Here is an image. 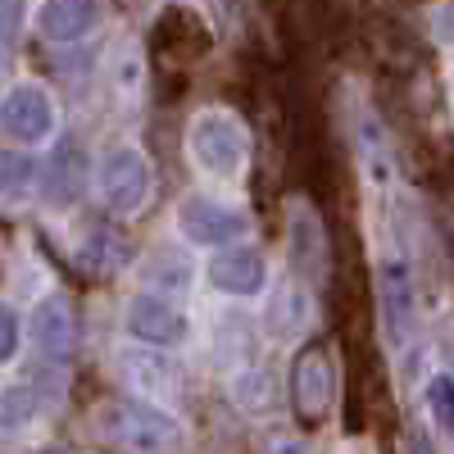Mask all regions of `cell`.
Here are the masks:
<instances>
[{
	"mask_svg": "<svg viewBox=\"0 0 454 454\" xmlns=\"http://www.w3.org/2000/svg\"><path fill=\"white\" fill-rule=\"evenodd\" d=\"M96 432L128 454H173L182 445V427L164 409L145 400H109L96 409Z\"/></svg>",
	"mask_w": 454,
	"mask_h": 454,
	"instance_id": "1",
	"label": "cell"
},
{
	"mask_svg": "<svg viewBox=\"0 0 454 454\" xmlns=\"http://www.w3.org/2000/svg\"><path fill=\"white\" fill-rule=\"evenodd\" d=\"M186 145H192V160H196L205 173H214V177H241V168H246V160H250L246 128H241L237 114H227V109H205V114H196Z\"/></svg>",
	"mask_w": 454,
	"mask_h": 454,
	"instance_id": "2",
	"label": "cell"
},
{
	"mask_svg": "<svg viewBox=\"0 0 454 454\" xmlns=\"http://www.w3.org/2000/svg\"><path fill=\"white\" fill-rule=\"evenodd\" d=\"M96 196L109 214H141L155 196V173H150V160L132 145H119L109 150L96 168Z\"/></svg>",
	"mask_w": 454,
	"mask_h": 454,
	"instance_id": "3",
	"label": "cell"
},
{
	"mask_svg": "<svg viewBox=\"0 0 454 454\" xmlns=\"http://www.w3.org/2000/svg\"><path fill=\"white\" fill-rule=\"evenodd\" d=\"M332 395H336V372H332L327 346H305L291 368V400H295L300 423H309V427L323 423L332 409Z\"/></svg>",
	"mask_w": 454,
	"mask_h": 454,
	"instance_id": "4",
	"label": "cell"
},
{
	"mask_svg": "<svg viewBox=\"0 0 454 454\" xmlns=\"http://www.w3.org/2000/svg\"><path fill=\"white\" fill-rule=\"evenodd\" d=\"M177 227L186 241L196 246H227L250 232V214L232 209V205H218L209 196H186L177 205Z\"/></svg>",
	"mask_w": 454,
	"mask_h": 454,
	"instance_id": "5",
	"label": "cell"
},
{
	"mask_svg": "<svg viewBox=\"0 0 454 454\" xmlns=\"http://www.w3.org/2000/svg\"><path fill=\"white\" fill-rule=\"evenodd\" d=\"M0 123H5V137L19 145H36L55 132V100L46 87L23 82L5 96V109H0Z\"/></svg>",
	"mask_w": 454,
	"mask_h": 454,
	"instance_id": "6",
	"label": "cell"
},
{
	"mask_svg": "<svg viewBox=\"0 0 454 454\" xmlns=\"http://www.w3.org/2000/svg\"><path fill=\"white\" fill-rule=\"evenodd\" d=\"M150 51L168 64H192L209 51V27L192 14V10H164L150 27Z\"/></svg>",
	"mask_w": 454,
	"mask_h": 454,
	"instance_id": "7",
	"label": "cell"
},
{
	"mask_svg": "<svg viewBox=\"0 0 454 454\" xmlns=\"http://www.w3.org/2000/svg\"><path fill=\"white\" fill-rule=\"evenodd\" d=\"M137 259V241L123 232V227H109V223H91L82 241H78V263L91 278H114L123 273L128 263Z\"/></svg>",
	"mask_w": 454,
	"mask_h": 454,
	"instance_id": "8",
	"label": "cell"
},
{
	"mask_svg": "<svg viewBox=\"0 0 454 454\" xmlns=\"http://www.w3.org/2000/svg\"><path fill=\"white\" fill-rule=\"evenodd\" d=\"M128 332L137 340H145V346H155V350L177 346V340H186V314L160 295H137L128 305Z\"/></svg>",
	"mask_w": 454,
	"mask_h": 454,
	"instance_id": "9",
	"label": "cell"
},
{
	"mask_svg": "<svg viewBox=\"0 0 454 454\" xmlns=\"http://www.w3.org/2000/svg\"><path fill=\"white\" fill-rule=\"evenodd\" d=\"M32 336H36V350H42L46 359H55V364H64L73 350H78V323H73L68 295L55 291L32 309Z\"/></svg>",
	"mask_w": 454,
	"mask_h": 454,
	"instance_id": "10",
	"label": "cell"
},
{
	"mask_svg": "<svg viewBox=\"0 0 454 454\" xmlns=\"http://www.w3.org/2000/svg\"><path fill=\"white\" fill-rule=\"evenodd\" d=\"M377 300H382V323L391 332V340H409L413 332V282H409V269L400 259H387L382 273H377Z\"/></svg>",
	"mask_w": 454,
	"mask_h": 454,
	"instance_id": "11",
	"label": "cell"
},
{
	"mask_svg": "<svg viewBox=\"0 0 454 454\" xmlns=\"http://www.w3.org/2000/svg\"><path fill=\"white\" fill-rule=\"evenodd\" d=\"M209 282L227 295H254V291H263V282H269V263H263V254L250 250V246L223 250L209 263Z\"/></svg>",
	"mask_w": 454,
	"mask_h": 454,
	"instance_id": "12",
	"label": "cell"
},
{
	"mask_svg": "<svg viewBox=\"0 0 454 454\" xmlns=\"http://www.w3.org/2000/svg\"><path fill=\"white\" fill-rule=\"evenodd\" d=\"M96 23L100 0H42V10H36V27L51 42H82Z\"/></svg>",
	"mask_w": 454,
	"mask_h": 454,
	"instance_id": "13",
	"label": "cell"
},
{
	"mask_svg": "<svg viewBox=\"0 0 454 454\" xmlns=\"http://www.w3.org/2000/svg\"><path fill=\"white\" fill-rule=\"evenodd\" d=\"M291 263H295V273H305L309 282H318L327 273V237H323V223L309 209L291 214Z\"/></svg>",
	"mask_w": 454,
	"mask_h": 454,
	"instance_id": "14",
	"label": "cell"
},
{
	"mask_svg": "<svg viewBox=\"0 0 454 454\" xmlns=\"http://www.w3.org/2000/svg\"><path fill=\"white\" fill-rule=\"evenodd\" d=\"M119 372H123V382H132V387L145 391V395H160V391H168V382H173V368H168L155 350H145V346L123 350Z\"/></svg>",
	"mask_w": 454,
	"mask_h": 454,
	"instance_id": "15",
	"label": "cell"
},
{
	"mask_svg": "<svg viewBox=\"0 0 454 454\" xmlns=\"http://www.w3.org/2000/svg\"><path fill=\"white\" fill-rule=\"evenodd\" d=\"M51 200L55 205H68L82 196V182H87V155L82 145H59V155L51 160Z\"/></svg>",
	"mask_w": 454,
	"mask_h": 454,
	"instance_id": "16",
	"label": "cell"
},
{
	"mask_svg": "<svg viewBox=\"0 0 454 454\" xmlns=\"http://www.w3.org/2000/svg\"><path fill=\"white\" fill-rule=\"evenodd\" d=\"M232 400H237V409H246V413H269V409H278L282 391H278V382H273L269 368H241V372L232 377Z\"/></svg>",
	"mask_w": 454,
	"mask_h": 454,
	"instance_id": "17",
	"label": "cell"
},
{
	"mask_svg": "<svg viewBox=\"0 0 454 454\" xmlns=\"http://www.w3.org/2000/svg\"><path fill=\"white\" fill-rule=\"evenodd\" d=\"M309 318V295L300 286H282L273 295V309H269V332L273 336H295Z\"/></svg>",
	"mask_w": 454,
	"mask_h": 454,
	"instance_id": "18",
	"label": "cell"
},
{
	"mask_svg": "<svg viewBox=\"0 0 454 454\" xmlns=\"http://www.w3.org/2000/svg\"><path fill=\"white\" fill-rule=\"evenodd\" d=\"M150 286H168V291H186V282H192V269H186V259L173 254V250H160L145 259V273H141Z\"/></svg>",
	"mask_w": 454,
	"mask_h": 454,
	"instance_id": "19",
	"label": "cell"
},
{
	"mask_svg": "<svg viewBox=\"0 0 454 454\" xmlns=\"http://www.w3.org/2000/svg\"><path fill=\"white\" fill-rule=\"evenodd\" d=\"M0 186H5L10 205H23L27 186L36 192V164H27L23 155H5V160H0Z\"/></svg>",
	"mask_w": 454,
	"mask_h": 454,
	"instance_id": "20",
	"label": "cell"
},
{
	"mask_svg": "<svg viewBox=\"0 0 454 454\" xmlns=\"http://www.w3.org/2000/svg\"><path fill=\"white\" fill-rule=\"evenodd\" d=\"M427 413L445 436H454V377H432L427 382Z\"/></svg>",
	"mask_w": 454,
	"mask_h": 454,
	"instance_id": "21",
	"label": "cell"
},
{
	"mask_svg": "<svg viewBox=\"0 0 454 454\" xmlns=\"http://www.w3.org/2000/svg\"><path fill=\"white\" fill-rule=\"evenodd\" d=\"M27 409H32V400H27V391H23V387L5 391V427H10V432L27 423Z\"/></svg>",
	"mask_w": 454,
	"mask_h": 454,
	"instance_id": "22",
	"label": "cell"
},
{
	"mask_svg": "<svg viewBox=\"0 0 454 454\" xmlns=\"http://www.w3.org/2000/svg\"><path fill=\"white\" fill-rule=\"evenodd\" d=\"M19 355V318H14V309H5L0 314V359H14Z\"/></svg>",
	"mask_w": 454,
	"mask_h": 454,
	"instance_id": "23",
	"label": "cell"
},
{
	"mask_svg": "<svg viewBox=\"0 0 454 454\" xmlns=\"http://www.w3.org/2000/svg\"><path fill=\"white\" fill-rule=\"evenodd\" d=\"M269 454H309V445L300 441V436H286V432H278V436H269Z\"/></svg>",
	"mask_w": 454,
	"mask_h": 454,
	"instance_id": "24",
	"label": "cell"
},
{
	"mask_svg": "<svg viewBox=\"0 0 454 454\" xmlns=\"http://www.w3.org/2000/svg\"><path fill=\"white\" fill-rule=\"evenodd\" d=\"M36 454H64V450H36Z\"/></svg>",
	"mask_w": 454,
	"mask_h": 454,
	"instance_id": "25",
	"label": "cell"
},
{
	"mask_svg": "<svg viewBox=\"0 0 454 454\" xmlns=\"http://www.w3.org/2000/svg\"><path fill=\"white\" fill-rule=\"evenodd\" d=\"M450 91H454V68H450Z\"/></svg>",
	"mask_w": 454,
	"mask_h": 454,
	"instance_id": "26",
	"label": "cell"
}]
</instances>
